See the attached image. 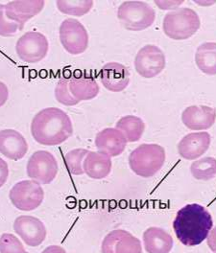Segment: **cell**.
<instances>
[{
  "instance_id": "cell-33",
  "label": "cell",
  "mask_w": 216,
  "mask_h": 253,
  "mask_svg": "<svg viewBox=\"0 0 216 253\" xmlns=\"http://www.w3.org/2000/svg\"><path fill=\"white\" fill-rule=\"evenodd\" d=\"M207 240H208V246L210 250L213 253H216V226L214 229L211 230Z\"/></svg>"
},
{
  "instance_id": "cell-31",
  "label": "cell",
  "mask_w": 216,
  "mask_h": 253,
  "mask_svg": "<svg viewBox=\"0 0 216 253\" xmlns=\"http://www.w3.org/2000/svg\"><path fill=\"white\" fill-rule=\"evenodd\" d=\"M184 1H159L155 0V4L160 7L162 10H173L177 9L180 5H182Z\"/></svg>"
},
{
  "instance_id": "cell-34",
  "label": "cell",
  "mask_w": 216,
  "mask_h": 253,
  "mask_svg": "<svg viewBox=\"0 0 216 253\" xmlns=\"http://www.w3.org/2000/svg\"><path fill=\"white\" fill-rule=\"evenodd\" d=\"M42 253H66V252L61 246L53 245V246L47 247V249H45L42 252Z\"/></svg>"
},
{
  "instance_id": "cell-27",
  "label": "cell",
  "mask_w": 216,
  "mask_h": 253,
  "mask_svg": "<svg viewBox=\"0 0 216 253\" xmlns=\"http://www.w3.org/2000/svg\"><path fill=\"white\" fill-rule=\"evenodd\" d=\"M55 98L56 100L66 107H72L79 104L77 100L72 96L69 90V78L62 77L57 82L55 86Z\"/></svg>"
},
{
  "instance_id": "cell-9",
  "label": "cell",
  "mask_w": 216,
  "mask_h": 253,
  "mask_svg": "<svg viewBox=\"0 0 216 253\" xmlns=\"http://www.w3.org/2000/svg\"><path fill=\"white\" fill-rule=\"evenodd\" d=\"M58 171L57 159L48 151L35 152L26 165V173L29 178L44 185L51 183L56 178Z\"/></svg>"
},
{
  "instance_id": "cell-6",
  "label": "cell",
  "mask_w": 216,
  "mask_h": 253,
  "mask_svg": "<svg viewBox=\"0 0 216 253\" xmlns=\"http://www.w3.org/2000/svg\"><path fill=\"white\" fill-rule=\"evenodd\" d=\"M12 205L20 211L36 210L45 200V191L42 185L32 179L16 182L9 192Z\"/></svg>"
},
{
  "instance_id": "cell-2",
  "label": "cell",
  "mask_w": 216,
  "mask_h": 253,
  "mask_svg": "<svg viewBox=\"0 0 216 253\" xmlns=\"http://www.w3.org/2000/svg\"><path fill=\"white\" fill-rule=\"evenodd\" d=\"M35 141L44 146H57L65 142L73 133V125L65 111L47 108L39 111L31 122Z\"/></svg>"
},
{
  "instance_id": "cell-5",
  "label": "cell",
  "mask_w": 216,
  "mask_h": 253,
  "mask_svg": "<svg viewBox=\"0 0 216 253\" xmlns=\"http://www.w3.org/2000/svg\"><path fill=\"white\" fill-rule=\"evenodd\" d=\"M117 18L125 29L129 31H142L154 23L156 12L143 1H125L117 10Z\"/></svg>"
},
{
  "instance_id": "cell-19",
  "label": "cell",
  "mask_w": 216,
  "mask_h": 253,
  "mask_svg": "<svg viewBox=\"0 0 216 253\" xmlns=\"http://www.w3.org/2000/svg\"><path fill=\"white\" fill-rule=\"evenodd\" d=\"M110 157L102 152H89L83 163L84 173L93 179H103L111 172Z\"/></svg>"
},
{
  "instance_id": "cell-10",
  "label": "cell",
  "mask_w": 216,
  "mask_h": 253,
  "mask_svg": "<svg viewBox=\"0 0 216 253\" xmlns=\"http://www.w3.org/2000/svg\"><path fill=\"white\" fill-rule=\"evenodd\" d=\"M166 60L161 48L147 44L141 48L135 58V68L139 75L151 79L162 73L165 67Z\"/></svg>"
},
{
  "instance_id": "cell-18",
  "label": "cell",
  "mask_w": 216,
  "mask_h": 253,
  "mask_svg": "<svg viewBox=\"0 0 216 253\" xmlns=\"http://www.w3.org/2000/svg\"><path fill=\"white\" fill-rule=\"evenodd\" d=\"M100 81L109 91L121 92L130 83V73L121 63H106L100 71Z\"/></svg>"
},
{
  "instance_id": "cell-23",
  "label": "cell",
  "mask_w": 216,
  "mask_h": 253,
  "mask_svg": "<svg viewBox=\"0 0 216 253\" xmlns=\"http://www.w3.org/2000/svg\"><path fill=\"white\" fill-rule=\"evenodd\" d=\"M115 128L123 133L127 142H137L141 138L145 130V124L138 116L126 115L116 122Z\"/></svg>"
},
{
  "instance_id": "cell-29",
  "label": "cell",
  "mask_w": 216,
  "mask_h": 253,
  "mask_svg": "<svg viewBox=\"0 0 216 253\" xmlns=\"http://www.w3.org/2000/svg\"><path fill=\"white\" fill-rule=\"evenodd\" d=\"M20 31L18 24L9 19L5 14V4H0V36L12 37Z\"/></svg>"
},
{
  "instance_id": "cell-8",
  "label": "cell",
  "mask_w": 216,
  "mask_h": 253,
  "mask_svg": "<svg viewBox=\"0 0 216 253\" xmlns=\"http://www.w3.org/2000/svg\"><path fill=\"white\" fill-rule=\"evenodd\" d=\"M48 49V40L44 34L40 32H27L16 42L17 57L26 63L42 62L47 57Z\"/></svg>"
},
{
  "instance_id": "cell-28",
  "label": "cell",
  "mask_w": 216,
  "mask_h": 253,
  "mask_svg": "<svg viewBox=\"0 0 216 253\" xmlns=\"http://www.w3.org/2000/svg\"><path fill=\"white\" fill-rule=\"evenodd\" d=\"M0 253H29L23 247L21 241L11 233L0 236Z\"/></svg>"
},
{
  "instance_id": "cell-21",
  "label": "cell",
  "mask_w": 216,
  "mask_h": 253,
  "mask_svg": "<svg viewBox=\"0 0 216 253\" xmlns=\"http://www.w3.org/2000/svg\"><path fill=\"white\" fill-rule=\"evenodd\" d=\"M69 90L78 102L93 100L99 93V85L94 78L80 74L69 77Z\"/></svg>"
},
{
  "instance_id": "cell-25",
  "label": "cell",
  "mask_w": 216,
  "mask_h": 253,
  "mask_svg": "<svg viewBox=\"0 0 216 253\" xmlns=\"http://www.w3.org/2000/svg\"><path fill=\"white\" fill-rule=\"evenodd\" d=\"M190 172L194 178L208 181L216 176V158H203L194 161L190 166Z\"/></svg>"
},
{
  "instance_id": "cell-30",
  "label": "cell",
  "mask_w": 216,
  "mask_h": 253,
  "mask_svg": "<svg viewBox=\"0 0 216 253\" xmlns=\"http://www.w3.org/2000/svg\"><path fill=\"white\" fill-rule=\"evenodd\" d=\"M9 176V167L7 162L0 158V188L7 182Z\"/></svg>"
},
{
  "instance_id": "cell-24",
  "label": "cell",
  "mask_w": 216,
  "mask_h": 253,
  "mask_svg": "<svg viewBox=\"0 0 216 253\" xmlns=\"http://www.w3.org/2000/svg\"><path fill=\"white\" fill-rule=\"evenodd\" d=\"M93 0H57L56 5L58 10L68 16H85L93 9Z\"/></svg>"
},
{
  "instance_id": "cell-12",
  "label": "cell",
  "mask_w": 216,
  "mask_h": 253,
  "mask_svg": "<svg viewBox=\"0 0 216 253\" xmlns=\"http://www.w3.org/2000/svg\"><path fill=\"white\" fill-rule=\"evenodd\" d=\"M101 253H142L139 238L127 230L114 229L102 241Z\"/></svg>"
},
{
  "instance_id": "cell-22",
  "label": "cell",
  "mask_w": 216,
  "mask_h": 253,
  "mask_svg": "<svg viewBox=\"0 0 216 253\" xmlns=\"http://www.w3.org/2000/svg\"><path fill=\"white\" fill-rule=\"evenodd\" d=\"M195 63L207 75H216V42H204L198 46Z\"/></svg>"
},
{
  "instance_id": "cell-13",
  "label": "cell",
  "mask_w": 216,
  "mask_h": 253,
  "mask_svg": "<svg viewBox=\"0 0 216 253\" xmlns=\"http://www.w3.org/2000/svg\"><path fill=\"white\" fill-rule=\"evenodd\" d=\"M44 0H16L5 4V14L9 19L18 24L20 31L25 23L39 15L45 8Z\"/></svg>"
},
{
  "instance_id": "cell-20",
  "label": "cell",
  "mask_w": 216,
  "mask_h": 253,
  "mask_svg": "<svg viewBox=\"0 0 216 253\" xmlns=\"http://www.w3.org/2000/svg\"><path fill=\"white\" fill-rule=\"evenodd\" d=\"M142 238L147 253H169L173 249V238L162 228L149 227L143 232Z\"/></svg>"
},
{
  "instance_id": "cell-17",
  "label": "cell",
  "mask_w": 216,
  "mask_h": 253,
  "mask_svg": "<svg viewBox=\"0 0 216 253\" xmlns=\"http://www.w3.org/2000/svg\"><path fill=\"white\" fill-rule=\"evenodd\" d=\"M127 139L123 133L115 127H106L99 131L95 137V146L99 152L110 158L120 156L126 148Z\"/></svg>"
},
{
  "instance_id": "cell-16",
  "label": "cell",
  "mask_w": 216,
  "mask_h": 253,
  "mask_svg": "<svg viewBox=\"0 0 216 253\" xmlns=\"http://www.w3.org/2000/svg\"><path fill=\"white\" fill-rule=\"evenodd\" d=\"M216 120V110L208 106H190L182 113V121L187 128L205 130L214 126Z\"/></svg>"
},
{
  "instance_id": "cell-1",
  "label": "cell",
  "mask_w": 216,
  "mask_h": 253,
  "mask_svg": "<svg viewBox=\"0 0 216 253\" xmlns=\"http://www.w3.org/2000/svg\"><path fill=\"white\" fill-rule=\"evenodd\" d=\"M214 221L204 206L190 204L181 208L173 221V229L178 240L186 247L202 244L211 232Z\"/></svg>"
},
{
  "instance_id": "cell-14",
  "label": "cell",
  "mask_w": 216,
  "mask_h": 253,
  "mask_svg": "<svg viewBox=\"0 0 216 253\" xmlns=\"http://www.w3.org/2000/svg\"><path fill=\"white\" fill-rule=\"evenodd\" d=\"M28 152V143L24 136L16 129L0 130V154L11 160L18 161Z\"/></svg>"
},
{
  "instance_id": "cell-3",
  "label": "cell",
  "mask_w": 216,
  "mask_h": 253,
  "mask_svg": "<svg viewBox=\"0 0 216 253\" xmlns=\"http://www.w3.org/2000/svg\"><path fill=\"white\" fill-rule=\"evenodd\" d=\"M165 150L158 144H141L129 156V166L139 176L149 178L159 173L165 162Z\"/></svg>"
},
{
  "instance_id": "cell-26",
  "label": "cell",
  "mask_w": 216,
  "mask_h": 253,
  "mask_svg": "<svg viewBox=\"0 0 216 253\" xmlns=\"http://www.w3.org/2000/svg\"><path fill=\"white\" fill-rule=\"evenodd\" d=\"M90 151L86 149H74L66 153L64 162L69 173L73 175H82L84 173L83 163Z\"/></svg>"
},
{
  "instance_id": "cell-15",
  "label": "cell",
  "mask_w": 216,
  "mask_h": 253,
  "mask_svg": "<svg viewBox=\"0 0 216 253\" xmlns=\"http://www.w3.org/2000/svg\"><path fill=\"white\" fill-rule=\"evenodd\" d=\"M211 141L212 138L209 132L200 131L188 133L178 144V154L186 160H195L209 150Z\"/></svg>"
},
{
  "instance_id": "cell-7",
  "label": "cell",
  "mask_w": 216,
  "mask_h": 253,
  "mask_svg": "<svg viewBox=\"0 0 216 253\" xmlns=\"http://www.w3.org/2000/svg\"><path fill=\"white\" fill-rule=\"evenodd\" d=\"M59 38L62 47L73 56L84 53L89 47V33L75 18H66L62 21L59 29Z\"/></svg>"
},
{
  "instance_id": "cell-35",
  "label": "cell",
  "mask_w": 216,
  "mask_h": 253,
  "mask_svg": "<svg viewBox=\"0 0 216 253\" xmlns=\"http://www.w3.org/2000/svg\"></svg>"
},
{
  "instance_id": "cell-11",
  "label": "cell",
  "mask_w": 216,
  "mask_h": 253,
  "mask_svg": "<svg viewBox=\"0 0 216 253\" xmlns=\"http://www.w3.org/2000/svg\"><path fill=\"white\" fill-rule=\"evenodd\" d=\"M13 228L26 246L31 248L41 246L47 239L45 223L34 216L22 215L17 217L14 221Z\"/></svg>"
},
{
  "instance_id": "cell-32",
  "label": "cell",
  "mask_w": 216,
  "mask_h": 253,
  "mask_svg": "<svg viewBox=\"0 0 216 253\" xmlns=\"http://www.w3.org/2000/svg\"><path fill=\"white\" fill-rule=\"evenodd\" d=\"M8 98H9V89L3 82H0V108L6 104V102L8 101Z\"/></svg>"
},
{
  "instance_id": "cell-4",
  "label": "cell",
  "mask_w": 216,
  "mask_h": 253,
  "mask_svg": "<svg viewBox=\"0 0 216 253\" xmlns=\"http://www.w3.org/2000/svg\"><path fill=\"white\" fill-rule=\"evenodd\" d=\"M201 26L200 17L190 8H181L169 12L163 18L164 34L174 41H185L191 38Z\"/></svg>"
}]
</instances>
